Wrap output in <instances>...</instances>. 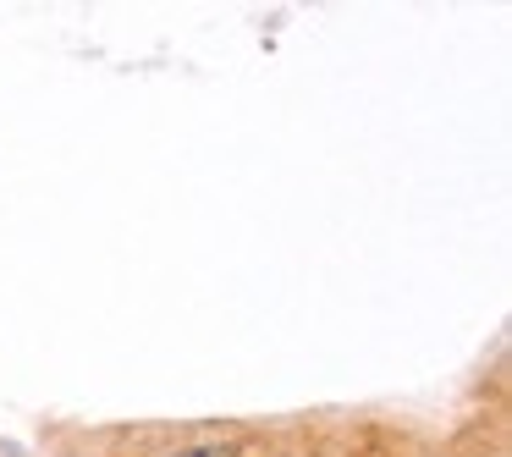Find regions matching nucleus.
Masks as SVG:
<instances>
[{
    "label": "nucleus",
    "instance_id": "obj_1",
    "mask_svg": "<svg viewBox=\"0 0 512 457\" xmlns=\"http://www.w3.org/2000/svg\"><path fill=\"white\" fill-rule=\"evenodd\" d=\"M166 457H243V441H193V446H177Z\"/></svg>",
    "mask_w": 512,
    "mask_h": 457
}]
</instances>
